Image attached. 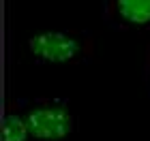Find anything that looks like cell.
<instances>
[{"label":"cell","mask_w":150,"mask_h":141,"mask_svg":"<svg viewBox=\"0 0 150 141\" xmlns=\"http://www.w3.org/2000/svg\"><path fill=\"white\" fill-rule=\"evenodd\" d=\"M94 53L90 30H43L26 39V56L37 64H88Z\"/></svg>","instance_id":"6da1fadb"},{"label":"cell","mask_w":150,"mask_h":141,"mask_svg":"<svg viewBox=\"0 0 150 141\" xmlns=\"http://www.w3.org/2000/svg\"><path fill=\"white\" fill-rule=\"evenodd\" d=\"M32 141H71L77 118L71 100L60 96H19L17 98Z\"/></svg>","instance_id":"7a4b0ae2"},{"label":"cell","mask_w":150,"mask_h":141,"mask_svg":"<svg viewBox=\"0 0 150 141\" xmlns=\"http://www.w3.org/2000/svg\"><path fill=\"white\" fill-rule=\"evenodd\" d=\"M101 17L116 32H150V0H101Z\"/></svg>","instance_id":"3957f363"},{"label":"cell","mask_w":150,"mask_h":141,"mask_svg":"<svg viewBox=\"0 0 150 141\" xmlns=\"http://www.w3.org/2000/svg\"><path fill=\"white\" fill-rule=\"evenodd\" d=\"M2 128H4V141H32L28 124H26V118H24L22 109H19L17 98L6 100Z\"/></svg>","instance_id":"277c9868"},{"label":"cell","mask_w":150,"mask_h":141,"mask_svg":"<svg viewBox=\"0 0 150 141\" xmlns=\"http://www.w3.org/2000/svg\"><path fill=\"white\" fill-rule=\"evenodd\" d=\"M142 79H144L146 94L150 96V41H148L146 51H144V64H142Z\"/></svg>","instance_id":"5b68a950"}]
</instances>
